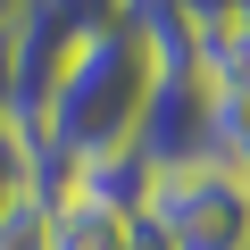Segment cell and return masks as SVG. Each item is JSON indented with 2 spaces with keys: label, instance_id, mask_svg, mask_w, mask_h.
<instances>
[{
  "label": "cell",
  "instance_id": "1",
  "mask_svg": "<svg viewBox=\"0 0 250 250\" xmlns=\"http://www.w3.org/2000/svg\"><path fill=\"white\" fill-rule=\"evenodd\" d=\"M159 75H167V42H159L134 9H125L117 25H100V34L50 75V92L25 108V134H34V150H42L50 192H59L67 175L100 167V159H134Z\"/></svg>",
  "mask_w": 250,
  "mask_h": 250
},
{
  "label": "cell",
  "instance_id": "2",
  "mask_svg": "<svg viewBox=\"0 0 250 250\" xmlns=\"http://www.w3.org/2000/svg\"><path fill=\"white\" fill-rule=\"evenodd\" d=\"M142 233L159 250H250V184L217 159L150 167L142 184Z\"/></svg>",
  "mask_w": 250,
  "mask_h": 250
},
{
  "label": "cell",
  "instance_id": "3",
  "mask_svg": "<svg viewBox=\"0 0 250 250\" xmlns=\"http://www.w3.org/2000/svg\"><path fill=\"white\" fill-rule=\"evenodd\" d=\"M192 67H200L217 117H250V9L200 25V34H192Z\"/></svg>",
  "mask_w": 250,
  "mask_h": 250
},
{
  "label": "cell",
  "instance_id": "4",
  "mask_svg": "<svg viewBox=\"0 0 250 250\" xmlns=\"http://www.w3.org/2000/svg\"><path fill=\"white\" fill-rule=\"evenodd\" d=\"M50 250H142V217L108 208L92 192H59L50 208Z\"/></svg>",
  "mask_w": 250,
  "mask_h": 250
},
{
  "label": "cell",
  "instance_id": "5",
  "mask_svg": "<svg viewBox=\"0 0 250 250\" xmlns=\"http://www.w3.org/2000/svg\"><path fill=\"white\" fill-rule=\"evenodd\" d=\"M34 192H50L42 150H34V134H25V117H0V217H9L17 200H34Z\"/></svg>",
  "mask_w": 250,
  "mask_h": 250
},
{
  "label": "cell",
  "instance_id": "6",
  "mask_svg": "<svg viewBox=\"0 0 250 250\" xmlns=\"http://www.w3.org/2000/svg\"><path fill=\"white\" fill-rule=\"evenodd\" d=\"M50 208H59V192L17 200L9 217H0V250H50Z\"/></svg>",
  "mask_w": 250,
  "mask_h": 250
},
{
  "label": "cell",
  "instance_id": "7",
  "mask_svg": "<svg viewBox=\"0 0 250 250\" xmlns=\"http://www.w3.org/2000/svg\"><path fill=\"white\" fill-rule=\"evenodd\" d=\"M208 159H217V167H233V175L250 184V117H217V142H208Z\"/></svg>",
  "mask_w": 250,
  "mask_h": 250
},
{
  "label": "cell",
  "instance_id": "8",
  "mask_svg": "<svg viewBox=\"0 0 250 250\" xmlns=\"http://www.w3.org/2000/svg\"><path fill=\"white\" fill-rule=\"evenodd\" d=\"M0 117H17V67H9V34H0Z\"/></svg>",
  "mask_w": 250,
  "mask_h": 250
},
{
  "label": "cell",
  "instance_id": "9",
  "mask_svg": "<svg viewBox=\"0 0 250 250\" xmlns=\"http://www.w3.org/2000/svg\"><path fill=\"white\" fill-rule=\"evenodd\" d=\"M142 250H159V242H150V233H142Z\"/></svg>",
  "mask_w": 250,
  "mask_h": 250
}]
</instances>
